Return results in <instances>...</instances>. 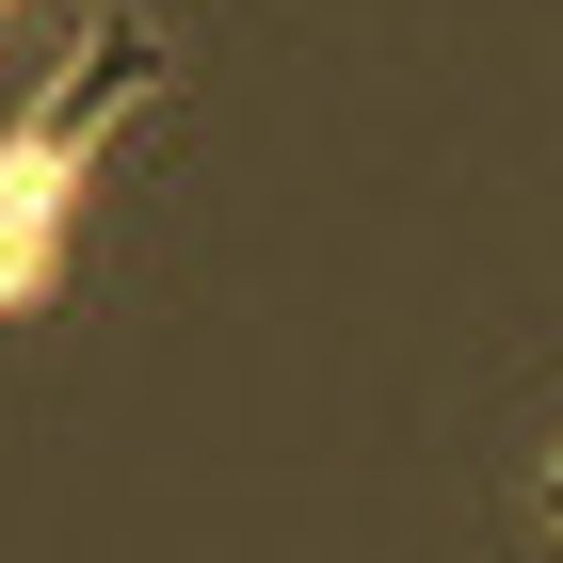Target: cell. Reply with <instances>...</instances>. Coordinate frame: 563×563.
Wrapping results in <instances>:
<instances>
[{
  "mask_svg": "<svg viewBox=\"0 0 563 563\" xmlns=\"http://www.w3.org/2000/svg\"><path fill=\"white\" fill-rule=\"evenodd\" d=\"M145 97H162V33H81V65L0 130V322H33L48 290H65V242H81V210H97V145L130 130Z\"/></svg>",
  "mask_w": 563,
  "mask_h": 563,
  "instance_id": "1",
  "label": "cell"
},
{
  "mask_svg": "<svg viewBox=\"0 0 563 563\" xmlns=\"http://www.w3.org/2000/svg\"><path fill=\"white\" fill-rule=\"evenodd\" d=\"M0 16H16V0H0Z\"/></svg>",
  "mask_w": 563,
  "mask_h": 563,
  "instance_id": "3",
  "label": "cell"
},
{
  "mask_svg": "<svg viewBox=\"0 0 563 563\" xmlns=\"http://www.w3.org/2000/svg\"><path fill=\"white\" fill-rule=\"evenodd\" d=\"M516 516H531V531H563V434H548V451L516 467Z\"/></svg>",
  "mask_w": 563,
  "mask_h": 563,
  "instance_id": "2",
  "label": "cell"
}]
</instances>
